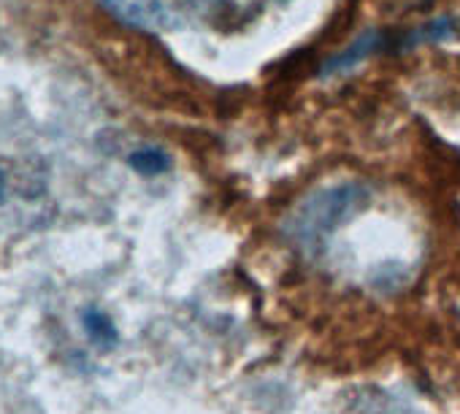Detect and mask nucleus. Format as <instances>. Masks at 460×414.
I'll list each match as a JSON object with an SVG mask.
<instances>
[{
  "label": "nucleus",
  "instance_id": "2",
  "mask_svg": "<svg viewBox=\"0 0 460 414\" xmlns=\"http://www.w3.org/2000/svg\"><path fill=\"white\" fill-rule=\"evenodd\" d=\"M119 22L146 33H179L208 25L222 0H101Z\"/></svg>",
  "mask_w": 460,
  "mask_h": 414
},
{
  "label": "nucleus",
  "instance_id": "3",
  "mask_svg": "<svg viewBox=\"0 0 460 414\" xmlns=\"http://www.w3.org/2000/svg\"><path fill=\"white\" fill-rule=\"evenodd\" d=\"M82 325H84V330H87V336H90V341H93L95 347H101V349L117 347L119 333H117V325L111 322V317H109L106 312H101V309H87V312L82 314Z\"/></svg>",
  "mask_w": 460,
  "mask_h": 414
},
{
  "label": "nucleus",
  "instance_id": "4",
  "mask_svg": "<svg viewBox=\"0 0 460 414\" xmlns=\"http://www.w3.org/2000/svg\"><path fill=\"white\" fill-rule=\"evenodd\" d=\"M130 168L138 171L141 176H160L171 168V157L157 149V146H146V149H138L128 157Z\"/></svg>",
  "mask_w": 460,
  "mask_h": 414
},
{
  "label": "nucleus",
  "instance_id": "1",
  "mask_svg": "<svg viewBox=\"0 0 460 414\" xmlns=\"http://www.w3.org/2000/svg\"><path fill=\"white\" fill-rule=\"evenodd\" d=\"M368 200V189L358 181H344L312 192L290 217L288 233L306 252L323 250L325 239L341 228L344 220L355 217Z\"/></svg>",
  "mask_w": 460,
  "mask_h": 414
},
{
  "label": "nucleus",
  "instance_id": "5",
  "mask_svg": "<svg viewBox=\"0 0 460 414\" xmlns=\"http://www.w3.org/2000/svg\"><path fill=\"white\" fill-rule=\"evenodd\" d=\"M4 192H6V176L0 171V200H4Z\"/></svg>",
  "mask_w": 460,
  "mask_h": 414
}]
</instances>
